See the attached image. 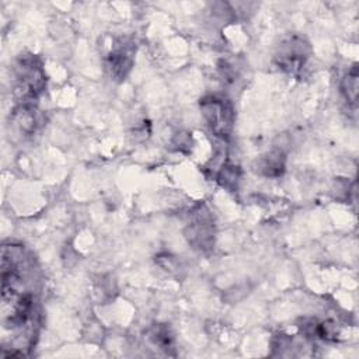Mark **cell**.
Here are the masks:
<instances>
[{
  "label": "cell",
  "mask_w": 359,
  "mask_h": 359,
  "mask_svg": "<svg viewBox=\"0 0 359 359\" xmlns=\"http://www.w3.org/2000/svg\"><path fill=\"white\" fill-rule=\"evenodd\" d=\"M309 56V45L300 36H292L285 41L276 53L278 66L286 72H297L303 67Z\"/></svg>",
  "instance_id": "obj_5"
},
{
  "label": "cell",
  "mask_w": 359,
  "mask_h": 359,
  "mask_svg": "<svg viewBox=\"0 0 359 359\" xmlns=\"http://www.w3.org/2000/svg\"><path fill=\"white\" fill-rule=\"evenodd\" d=\"M240 180V171L238 167L234 165H224L220 172H219V182L227 188V189H234L237 188V182Z\"/></svg>",
  "instance_id": "obj_9"
},
{
  "label": "cell",
  "mask_w": 359,
  "mask_h": 359,
  "mask_svg": "<svg viewBox=\"0 0 359 359\" xmlns=\"http://www.w3.org/2000/svg\"><path fill=\"white\" fill-rule=\"evenodd\" d=\"M259 171L266 177H278L285 170V154L279 150H273L262 156L258 161Z\"/></svg>",
  "instance_id": "obj_6"
},
{
  "label": "cell",
  "mask_w": 359,
  "mask_h": 359,
  "mask_svg": "<svg viewBox=\"0 0 359 359\" xmlns=\"http://www.w3.org/2000/svg\"><path fill=\"white\" fill-rule=\"evenodd\" d=\"M15 94L20 107H35L36 97L45 88V73L35 55H20L15 63Z\"/></svg>",
  "instance_id": "obj_1"
},
{
  "label": "cell",
  "mask_w": 359,
  "mask_h": 359,
  "mask_svg": "<svg viewBox=\"0 0 359 359\" xmlns=\"http://www.w3.org/2000/svg\"><path fill=\"white\" fill-rule=\"evenodd\" d=\"M149 339L160 349L167 352L168 349H172V337L165 325H154L151 330H149Z\"/></svg>",
  "instance_id": "obj_8"
},
{
  "label": "cell",
  "mask_w": 359,
  "mask_h": 359,
  "mask_svg": "<svg viewBox=\"0 0 359 359\" xmlns=\"http://www.w3.org/2000/svg\"><path fill=\"white\" fill-rule=\"evenodd\" d=\"M135 50V43L126 39H119L112 45L107 56V69L115 80H123L128 76L133 65Z\"/></svg>",
  "instance_id": "obj_4"
},
{
  "label": "cell",
  "mask_w": 359,
  "mask_h": 359,
  "mask_svg": "<svg viewBox=\"0 0 359 359\" xmlns=\"http://www.w3.org/2000/svg\"><path fill=\"white\" fill-rule=\"evenodd\" d=\"M201 111L216 136L227 137L234 123V108L226 98L208 95L201 100Z\"/></svg>",
  "instance_id": "obj_2"
},
{
  "label": "cell",
  "mask_w": 359,
  "mask_h": 359,
  "mask_svg": "<svg viewBox=\"0 0 359 359\" xmlns=\"http://www.w3.org/2000/svg\"><path fill=\"white\" fill-rule=\"evenodd\" d=\"M187 238L194 248L206 251L212 248L215 240L213 220L205 206H199L194 213H191V220L187 226Z\"/></svg>",
  "instance_id": "obj_3"
},
{
  "label": "cell",
  "mask_w": 359,
  "mask_h": 359,
  "mask_svg": "<svg viewBox=\"0 0 359 359\" xmlns=\"http://www.w3.org/2000/svg\"><path fill=\"white\" fill-rule=\"evenodd\" d=\"M358 81H359V76H358V67L355 65L342 79V84H341L342 93L351 104H356V100H358V88H359Z\"/></svg>",
  "instance_id": "obj_7"
}]
</instances>
